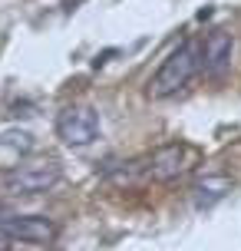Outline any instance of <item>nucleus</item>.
<instances>
[{"instance_id":"f257e3e1","label":"nucleus","mask_w":241,"mask_h":251,"mask_svg":"<svg viewBox=\"0 0 241 251\" xmlns=\"http://www.w3.org/2000/svg\"><path fill=\"white\" fill-rule=\"evenodd\" d=\"M198 70V50L192 43H178L175 50L162 60V66L155 70V76L149 79V96L152 100H169L175 96L182 86H189V79Z\"/></svg>"},{"instance_id":"f03ea898","label":"nucleus","mask_w":241,"mask_h":251,"mask_svg":"<svg viewBox=\"0 0 241 251\" xmlns=\"http://www.w3.org/2000/svg\"><path fill=\"white\" fill-rule=\"evenodd\" d=\"M63 176V169L56 159H37V162H24L17 165L13 172H7L3 188L10 195H40V192H50Z\"/></svg>"},{"instance_id":"7ed1b4c3","label":"nucleus","mask_w":241,"mask_h":251,"mask_svg":"<svg viewBox=\"0 0 241 251\" xmlns=\"http://www.w3.org/2000/svg\"><path fill=\"white\" fill-rule=\"evenodd\" d=\"M56 136L73 149H83L89 142H96L99 139V113L89 109V106H66L63 113L56 116Z\"/></svg>"},{"instance_id":"20e7f679","label":"nucleus","mask_w":241,"mask_h":251,"mask_svg":"<svg viewBox=\"0 0 241 251\" xmlns=\"http://www.w3.org/2000/svg\"><path fill=\"white\" fill-rule=\"evenodd\" d=\"M145 172L159 182H169V178L182 176V172H189V165L195 162V149L185 146V142H172V146H162V149H155L149 159H145Z\"/></svg>"},{"instance_id":"39448f33","label":"nucleus","mask_w":241,"mask_h":251,"mask_svg":"<svg viewBox=\"0 0 241 251\" xmlns=\"http://www.w3.org/2000/svg\"><path fill=\"white\" fill-rule=\"evenodd\" d=\"M0 231L7 238H17V241H26V245H47V241L56 238V225L53 218L47 215H10Z\"/></svg>"},{"instance_id":"423d86ee","label":"nucleus","mask_w":241,"mask_h":251,"mask_svg":"<svg viewBox=\"0 0 241 251\" xmlns=\"http://www.w3.org/2000/svg\"><path fill=\"white\" fill-rule=\"evenodd\" d=\"M231 50H235V40H231L228 30H215V33H208L202 47V56H205V73L208 76H225L231 66Z\"/></svg>"},{"instance_id":"0eeeda50","label":"nucleus","mask_w":241,"mask_h":251,"mask_svg":"<svg viewBox=\"0 0 241 251\" xmlns=\"http://www.w3.org/2000/svg\"><path fill=\"white\" fill-rule=\"evenodd\" d=\"M0 146H10L17 152H33V136L26 132V129H7L3 136H0Z\"/></svg>"},{"instance_id":"6e6552de","label":"nucleus","mask_w":241,"mask_h":251,"mask_svg":"<svg viewBox=\"0 0 241 251\" xmlns=\"http://www.w3.org/2000/svg\"><path fill=\"white\" fill-rule=\"evenodd\" d=\"M10 205H7V201H3V199H0V225H3V222H7V218H10Z\"/></svg>"},{"instance_id":"1a4fd4ad","label":"nucleus","mask_w":241,"mask_h":251,"mask_svg":"<svg viewBox=\"0 0 241 251\" xmlns=\"http://www.w3.org/2000/svg\"><path fill=\"white\" fill-rule=\"evenodd\" d=\"M76 3H79V0H63V10H73Z\"/></svg>"}]
</instances>
